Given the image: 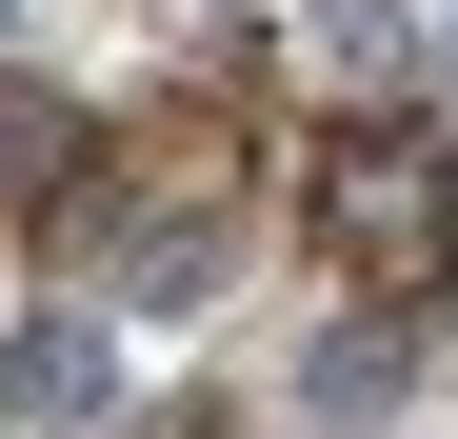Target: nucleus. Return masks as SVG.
Returning a JSON list of instances; mask_svg holds the SVG:
<instances>
[{"label":"nucleus","mask_w":458,"mask_h":439,"mask_svg":"<svg viewBox=\"0 0 458 439\" xmlns=\"http://www.w3.org/2000/svg\"><path fill=\"white\" fill-rule=\"evenodd\" d=\"M339 240H359V260H399V280H419V260L458 240V200H438L419 160H359V180H339Z\"/></svg>","instance_id":"1"},{"label":"nucleus","mask_w":458,"mask_h":439,"mask_svg":"<svg viewBox=\"0 0 458 439\" xmlns=\"http://www.w3.org/2000/svg\"><path fill=\"white\" fill-rule=\"evenodd\" d=\"M0 400H21V419H81V400H100V340H81V320L21 340V359H0Z\"/></svg>","instance_id":"2"},{"label":"nucleus","mask_w":458,"mask_h":439,"mask_svg":"<svg viewBox=\"0 0 458 439\" xmlns=\"http://www.w3.org/2000/svg\"><path fill=\"white\" fill-rule=\"evenodd\" d=\"M60 160H81V120H60V100H0V180H60Z\"/></svg>","instance_id":"3"}]
</instances>
